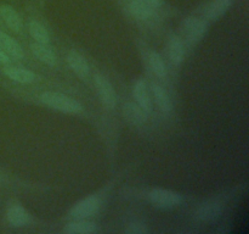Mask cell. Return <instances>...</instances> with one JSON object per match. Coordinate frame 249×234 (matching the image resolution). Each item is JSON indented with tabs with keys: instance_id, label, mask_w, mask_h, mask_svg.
Masks as SVG:
<instances>
[{
	"instance_id": "1",
	"label": "cell",
	"mask_w": 249,
	"mask_h": 234,
	"mask_svg": "<svg viewBox=\"0 0 249 234\" xmlns=\"http://www.w3.org/2000/svg\"><path fill=\"white\" fill-rule=\"evenodd\" d=\"M39 100L45 106L56 110V111L63 112V114L77 115L83 111V106L79 101L68 95L62 94V93L51 92V90L44 92L39 97Z\"/></svg>"
},
{
	"instance_id": "2",
	"label": "cell",
	"mask_w": 249,
	"mask_h": 234,
	"mask_svg": "<svg viewBox=\"0 0 249 234\" xmlns=\"http://www.w3.org/2000/svg\"><path fill=\"white\" fill-rule=\"evenodd\" d=\"M148 200L153 206L158 207V209H174L182 204L184 197L180 193L174 192V190L153 188L148 193Z\"/></svg>"
},
{
	"instance_id": "3",
	"label": "cell",
	"mask_w": 249,
	"mask_h": 234,
	"mask_svg": "<svg viewBox=\"0 0 249 234\" xmlns=\"http://www.w3.org/2000/svg\"><path fill=\"white\" fill-rule=\"evenodd\" d=\"M101 207V200L96 195H90L78 201L74 206L71 209L70 217L72 219H85L91 217L99 212Z\"/></svg>"
},
{
	"instance_id": "4",
	"label": "cell",
	"mask_w": 249,
	"mask_h": 234,
	"mask_svg": "<svg viewBox=\"0 0 249 234\" xmlns=\"http://www.w3.org/2000/svg\"><path fill=\"white\" fill-rule=\"evenodd\" d=\"M94 82L102 105L106 109L113 110L117 105V95L112 83L105 76L100 75V73H96L94 76Z\"/></svg>"
},
{
	"instance_id": "5",
	"label": "cell",
	"mask_w": 249,
	"mask_h": 234,
	"mask_svg": "<svg viewBox=\"0 0 249 234\" xmlns=\"http://www.w3.org/2000/svg\"><path fill=\"white\" fill-rule=\"evenodd\" d=\"M186 38L191 43H198L206 36L207 29H208V23L206 20H201L198 17H187L182 23Z\"/></svg>"
},
{
	"instance_id": "6",
	"label": "cell",
	"mask_w": 249,
	"mask_h": 234,
	"mask_svg": "<svg viewBox=\"0 0 249 234\" xmlns=\"http://www.w3.org/2000/svg\"><path fill=\"white\" fill-rule=\"evenodd\" d=\"M123 116L125 121L131 126H142L148 118V114L139 106L136 102L128 101L123 105Z\"/></svg>"
},
{
	"instance_id": "7",
	"label": "cell",
	"mask_w": 249,
	"mask_h": 234,
	"mask_svg": "<svg viewBox=\"0 0 249 234\" xmlns=\"http://www.w3.org/2000/svg\"><path fill=\"white\" fill-rule=\"evenodd\" d=\"M134 98L136 100V104L140 107H142L147 114L152 112L153 110V104L152 99H151L150 92H148V87L146 84V82L143 79L136 80L135 84H134L133 89Z\"/></svg>"
},
{
	"instance_id": "8",
	"label": "cell",
	"mask_w": 249,
	"mask_h": 234,
	"mask_svg": "<svg viewBox=\"0 0 249 234\" xmlns=\"http://www.w3.org/2000/svg\"><path fill=\"white\" fill-rule=\"evenodd\" d=\"M67 63L71 70L75 73L79 78L85 79L89 76L90 67L88 61L85 60L84 56L75 50L68 51L67 54Z\"/></svg>"
},
{
	"instance_id": "9",
	"label": "cell",
	"mask_w": 249,
	"mask_h": 234,
	"mask_svg": "<svg viewBox=\"0 0 249 234\" xmlns=\"http://www.w3.org/2000/svg\"><path fill=\"white\" fill-rule=\"evenodd\" d=\"M167 53L174 65H180L185 58V48L181 39L177 34H170L167 43Z\"/></svg>"
},
{
	"instance_id": "10",
	"label": "cell",
	"mask_w": 249,
	"mask_h": 234,
	"mask_svg": "<svg viewBox=\"0 0 249 234\" xmlns=\"http://www.w3.org/2000/svg\"><path fill=\"white\" fill-rule=\"evenodd\" d=\"M0 16L4 20L5 24L15 33H19L23 28V21L18 12L10 5H1L0 6Z\"/></svg>"
},
{
	"instance_id": "11",
	"label": "cell",
	"mask_w": 249,
	"mask_h": 234,
	"mask_svg": "<svg viewBox=\"0 0 249 234\" xmlns=\"http://www.w3.org/2000/svg\"><path fill=\"white\" fill-rule=\"evenodd\" d=\"M4 75L7 78L16 83H21V84H29L36 80V73L33 71L28 70V68L23 67H14V66H7L4 70Z\"/></svg>"
},
{
	"instance_id": "12",
	"label": "cell",
	"mask_w": 249,
	"mask_h": 234,
	"mask_svg": "<svg viewBox=\"0 0 249 234\" xmlns=\"http://www.w3.org/2000/svg\"><path fill=\"white\" fill-rule=\"evenodd\" d=\"M0 48L11 58L21 60L24 58V51L18 41L5 32L0 31Z\"/></svg>"
},
{
	"instance_id": "13",
	"label": "cell",
	"mask_w": 249,
	"mask_h": 234,
	"mask_svg": "<svg viewBox=\"0 0 249 234\" xmlns=\"http://www.w3.org/2000/svg\"><path fill=\"white\" fill-rule=\"evenodd\" d=\"M31 50L32 53H33V55L36 56L39 61L45 63V65L55 66L56 63H57V58H56L53 49L49 48L48 44L36 41V43L31 44Z\"/></svg>"
},
{
	"instance_id": "14",
	"label": "cell",
	"mask_w": 249,
	"mask_h": 234,
	"mask_svg": "<svg viewBox=\"0 0 249 234\" xmlns=\"http://www.w3.org/2000/svg\"><path fill=\"white\" fill-rule=\"evenodd\" d=\"M231 5H232V0H213L206 7V11H204L206 19L208 21H216L228 12Z\"/></svg>"
},
{
	"instance_id": "15",
	"label": "cell",
	"mask_w": 249,
	"mask_h": 234,
	"mask_svg": "<svg viewBox=\"0 0 249 234\" xmlns=\"http://www.w3.org/2000/svg\"><path fill=\"white\" fill-rule=\"evenodd\" d=\"M63 232L67 234H91L97 232V226L85 219H73L63 227Z\"/></svg>"
},
{
	"instance_id": "16",
	"label": "cell",
	"mask_w": 249,
	"mask_h": 234,
	"mask_svg": "<svg viewBox=\"0 0 249 234\" xmlns=\"http://www.w3.org/2000/svg\"><path fill=\"white\" fill-rule=\"evenodd\" d=\"M6 218L12 227H23L28 224L29 214L21 205H12L7 210Z\"/></svg>"
},
{
	"instance_id": "17",
	"label": "cell",
	"mask_w": 249,
	"mask_h": 234,
	"mask_svg": "<svg viewBox=\"0 0 249 234\" xmlns=\"http://www.w3.org/2000/svg\"><path fill=\"white\" fill-rule=\"evenodd\" d=\"M221 214V206L219 202L209 201L201 205L196 212V216L199 221L211 222L218 218Z\"/></svg>"
},
{
	"instance_id": "18",
	"label": "cell",
	"mask_w": 249,
	"mask_h": 234,
	"mask_svg": "<svg viewBox=\"0 0 249 234\" xmlns=\"http://www.w3.org/2000/svg\"><path fill=\"white\" fill-rule=\"evenodd\" d=\"M152 94L153 98H155V101L156 104L158 105V107L160 109V111L168 112L172 111L173 109V104H172V100H170L169 94L167 93V90L164 89L163 87H160V84H153L152 85Z\"/></svg>"
},
{
	"instance_id": "19",
	"label": "cell",
	"mask_w": 249,
	"mask_h": 234,
	"mask_svg": "<svg viewBox=\"0 0 249 234\" xmlns=\"http://www.w3.org/2000/svg\"><path fill=\"white\" fill-rule=\"evenodd\" d=\"M129 11L135 19L140 21H146L153 15V9L143 0H131L129 4Z\"/></svg>"
},
{
	"instance_id": "20",
	"label": "cell",
	"mask_w": 249,
	"mask_h": 234,
	"mask_svg": "<svg viewBox=\"0 0 249 234\" xmlns=\"http://www.w3.org/2000/svg\"><path fill=\"white\" fill-rule=\"evenodd\" d=\"M28 32L29 34H31L32 38L36 41H38V43L49 44V41H50V34H49L48 29H46L40 22L36 21V20L29 21Z\"/></svg>"
},
{
	"instance_id": "21",
	"label": "cell",
	"mask_w": 249,
	"mask_h": 234,
	"mask_svg": "<svg viewBox=\"0 0 249 234\" xmlns=\"http://www.w3.org/2000/svg\"><path fill=\"white\" fill-rule=\"evenodd\" d=\"M148 62H150L151 68H152L153 73L157 77L164 78L167 76V66H165L164 61H163L162 56L157 53V51H151L148 55Z\"/></svg>"
},
{
	"instance_id": "22",
	"label": "cell",
	"mask_w": 249,
	"mask_h": 234,
	"mask_svg": "<svg viewBox=\"0 0 249 234\" xmlns=\"http://www.w3.org/2000/svg\"><path fill=\"white\" fill-rule=\"evenodd\" d=\"M126 234H147L148 228L145 223L142 222H131L128 224L125 229H124Z\"/></svg>"
},
{
	"instance_id": "23",
	"label": "cell",
	"mask_w": 249,
	"mask_h": 234,
	"mask_svg": "<svg viewBox=\"0 0 249 234\" xmlns=\"http://www.w3.org/2000/svg\"><path fill=\"white\" fill-rule=\"evenodd\" d=\"M147 5H150L152 9H157L163 5V0H143Z\"/></svg>"
},
{
	"instance_id": "24",
	"label": "cell",
	"mask_w": 249,
	"mask_h": 234,
	"mask_svg": "<svg viewBox=\"0 0 249 234\" xmlns=\"http://www.w3.org/2000/svg\"><path fill=\"white\" fill-rule=\"evenodd\" d=\"M9 62H10L9 55H7V54L0 48V63H2V65H7Z\"/></svg>"
}]
</instances>
